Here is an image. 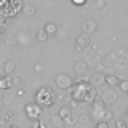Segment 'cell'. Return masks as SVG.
<instances>
[{
	"mask_svg": "<svg viewBox=\"0 0 128 128\" xmlns=\"http://www.w3.org/2000/svg\"><path fill=\"white\" fill-rule=\"evenodd\" d=\"M72 93V99L75 102H93L96 101V88L93 85H90V82L85 77L77 78V82L72 83V86L69 88Z\"/></svg>",
	"mask_w": 128,
	"mask_h": 128,
	"instance_id": "6da1fadb",
	"label": "cell"
},
{
	"mask_svg": "<svg viewBox=\"0 0 128 128\" xmlns=\"http://www.w3.org/2000/svg\"><path fill=\"white\" fill-rule=\"evenodd\" d=\"M21 10V0H0V16H3V18H13Z\"/></svg>",
	"mask_w": 128,
	"mask_h": 128,
	"instance_id": "7a4b0ae2",
	"label": "cell"
},
{
	"mask_svg": "<svg viewBox=\"0 0 128 128\" xmlns=\"http://www.w3.org/2000/svg\"><path fill=\"white\" fill-rule=\"evenodd\" d=\"M54 101H56L54 91L51 90L50 86H42L37 93H35V102H37L40 107H50V106L54 104Z\"/></svg>",
	"mask_w": 128,
	"mask_h": 128,
	"instance_id": "3957f363",
	"label": "cell"
},
{
	"mask_svg": "<svg viewBox=\"0 0 128 128\" xmlns=\"http://www.w3.org/2000/svg\"><path fill=\"white\" fill-rule=\"evenodd\" d=\"M24 112H26V115H27L30 120H38L40 115H42V107H40L35 101H32V102H27V104H26Z\"/></svg>",
	"mask_w": 128,
	"mask_h": 128,
	"instance_id": "277c9868",
	"label": "cell"
},
{
	"mask_svg": "<svg viewBox=\"0 0 128 128\" xmlns=\"http://www.w3.org/2000/svg\"><path fill=\"white\" fill-rule=\"evenodd\" d=\"M56 85H58V88H61V90H69L72 86V78L66 74H59L56 77Z\"/></svg>",
	"mask_w": 128,
	"mask_h": 128,
	"instance_id": "5b68a950",
	"label": "cell"
},
{
	"mask_svg": "<svg viewBox=\"0 0 128 128\" xmlns=\"http://www.w3.org/2000/svg\"><path fill=\"white\" fill-rule=\"evenodd\" d=\"M91 45V38H90V35H86V34H82V35H78L77 40H75V48L77 50H86L88 46Z\"/></svg>",
	"mask_w": 128,
	"mask_h": 128,
	"instance_id": "8992f818",
	"label": "cell"
},
{
	"mask_svg": "<svg viewBox=\"0 0 128 128\" xmlns=\"http://www.w3.org/2000/svg\"><path fill=\"white\" fill-rule=\"evenodd\" d=\"M106 104H102L101 101H93V107H91V112H93L94 117L98 118H104V114H106Z\"/></svg>",
	"mask_w": 128,
	"mask_h": 128,
	"instance_id": "52a82bcc",
	"label": "cell"
},
{
	"mask_svg": "<svg viewBox=\"0 0 128 128\" xmlns=\"http://www.w3.org/2000/svg\"><path fill=\"white\" fill-rule=\"evenodd\" d=\"M115 101H117V94H115V91H112V90L102 91V96H101V102L102 104H114Z\"/></svg>",
	"mask_w": 128,
	"mask_h": 128,
	"instance_id": "ba28073f",
	"label": "cell"
},
{
	"mask_svg": "<svg viewBox=\"0 0 128 128\" xmlns=\"http://www.w3.org/2000/svg\"><path fill=\"white\" fill-rule=\"evenodd\" d=\"M82 30H83V34L90 35L91 32H94V30H96V22L93 21V19H88V21H85V22H83V26H82Z\"/></svg>",
	"mask_w": 128,
	"mask_h": 128,
	"instance_id": "9c48e42d",
	"label": "cell"
},
{
	"mask_svg": "<svg viewBox=\"0 0 128 128\" xmlns=\"http://www.w3.org/2000/svg\"><path fill=\"white\" fill-rule=\"evenodd\" d=\"M75 122H77L78 125H83V126H86V125H90V122H91V117H90V114H86V112H82V114H78V115H77Z\"/></svg>",
	"mask_w": 128,
	"mask_h": 128,
	"instance_id": "30bf717a",
	"label": "cell"
},
{
	"mask_svg": "<svg viewBox=\"0 0 128 128\" xmlns=\"http://www.w3.org/2000/svg\"><path fill=\"white\" fill-rule=\"evenodd\" d=\"M13 86V80H11V77H8V75H5V77H0V90H8V88Z\"/></svg>",
	"mask_w": 128,
	"mask_h": 128,
	"instance_id": "8fae6325",
	"label": "cell"
},
{
	"mask_svg": "<svg viewBox=\"0 0 128 128\" xmlns=\"http://www.w3.org/2000/svg\"><path fill=\"white\" fill-rule=\"evenodd\" d=\"M104 82H106L109 86H117L120 78L117 77V75H106V77H104Z\"/></svg>",
	"mask_w": 128,
	"mask_h": 128,
	"instance_id": "7c38bea8",
	"label": "cell"
},
{
	"mask_svg": "<svg viewBox=\"0 0 128 128\" xmlns=\"http://www.w3.org/2000/svg\"><path fill=\"white\" fill-rule=\"evenodd\" d=\"M69 115H72V109H70V107H67V106L66 107H61L59 112H58V117L62 118V122H64V118H67Z\"/></svg>",
	"mask_w": 128,
	"mask_h": 128,
	"instance_id": "4fadbf2b",
	"label": "cell"
},
{
	"mask_svg": "<svg viewBox=\"0 0 128 128\" xmlns=\"http://www.w3.org/2000/svg\"><path fill=\"white\" fill-rule=\"evenodd\" d=\"M16 42L19 43V45H27L29 43V34H24V32H19L18 35H16Z\"/></svg>",
	"mask_w": 128,
	"mask_h": 128,
	"instance_id": "5bb4252c",
	"label": "cell"
},
{
	"mask_svg": "<svg viewBox=\"0 0 128 128\" xmlns=\"http://www.w3.org/2000/svg\"><path fill=\"white\" fill-rule=\"evenodd\" d=\"M43 30H45L46 34L50 35V34H56L58 27H56V24H54V22H46V24H45V27H43Z\"/></svg>",
	"mask_w": 128,
	"mask_h": 128,
	"instance_id": "9a60e30c",
	"label": "cell"
},
{
	"mask_svg": "<svg viewBox=\"0 0 128 128\" xmlns=\"http://www.w3.org/2000/svg\"><path fill=\"white\" fill-rule=\"evenodd\" d=\"M3 70H5V74H11V72L14 70V62L11 61V59H8V61L5 62V66H3Z\"/></svg>",
	"mask_w": 128,
	"mask_h": 128,
	"instance_id": "2e32d148",
	"label": "cell"
},
{
	"mask_svg": "<svg viewBox=\"0 0 128 128\" xmlns=\"http://www.w3.org/2000/svg\"><path fill=\"white\" fill-rule=\"evenodd\" d=\"M22 11H24V14L32 16V14H35L37 8H35V5H26V6H22Z\"/></svg>",
	"mask_w": 128,
	"mask_h": 128,
	"instance_id": "e0dca14e",
	"label": "cell"
},
{
	"mask_svg": "<svg viewBox=\"0 0 128 128\" xmlns=\"http://www.w3.org/2000/svg\"><path fill=\"white\" fill-rule=\"evenodd\" d=\"M11 117H13L11 112H2V115H0V123H10Z\"/></svg>",
	"mask_w": 128,
	"mask_h": 128,
	"instance_id": "ac0fdd59",
	"label": "cell"
},
{
	"mask_svg": "<svg viewBox=\"0 0 128 128\" xmlns=\"http://www.w3.org/2000/svg\"><path fill=\"white\" fill-rule=\"evenodd\" d=\"M104 82V77H102V75H99V74H96L94 75V77L93 78H91V85H93L94 88L96 86H98V85H101V83Z\"/></svg>",
	"mask_w": 128,
	"mask_h": 128,
	"instance_id": "d6986e66",
	"label": "cell"
},
{
	"mask_svg": "<svg viewBox=\"0 0 128 128\" xmlns=\"http://www.w3.org/2000/svg\"><path fill=\"white\" fill-rule=\"evenodd\" d=\"M75 72H78V74H83V72L86 70V64L85 62H82V61H78V62H75Z\"/></svg>",
	"mask_w": 128,
	"mask_h": 128,
	"instance_id": "ffe728a7",
	"label": "cell"
},
{
	"mask_svg": "<svg viewBox=\"0 0 128 128\" xmlns=\"http://www.w3.org/2000/svg\"><path fill=\"white\" fill-rule=\"evenodd\" d=\"M48 37H50V35H48V34H46V32L43 30V29L37 32V38H38V42H46Z\"/></svg>",
	"mask_w": 128,
	"mask_h": 128,
	"instance_id": "44dd1931",
	"label": "cell"
},
{
	"mask_svg": "<svg viewBox=\"0 0 128 128\" xmlns=\"http://www.w3.org/2000/svg\"><path fill=\"white\" fill-rule=\"evenodd\" d=\"M30 128H46V125L42 123L38 118V120H30Z\"/></svg>",
	"mask_w": 128,
	"mask_h": 128,
	"instance_id": "7402d4cb",
	"label": "cell"
},
{
	"mask_svg": "<svg viewBox=\"0 0 128 128\" xmlns=\"http://www.w3.org/2000/svg\"><path fill=\"white\" fill-rule=\"evenodd\" d=\"M118 86H120V90H122L123 93H126V91H128V80H125V78L120 80V82H118Z\"/></svg>",
	"mask_w": 128,
	"mask_h": 128,
	"instance_id": "603a6c76",
	"label": "cell"
},
{
	"mask_svg": "<svg viewBox=\"0 0 128 128\" xmlns=\"http://www.w3.org/2000/svg\"><path fill=\"white\" fill-rule=\"evenodd\" d=\"M106 6V2L104 0H94V8H98V10H101V8Z\"/></svg>",
	"mask_w": 128,
	"mask_h": 128,
	"instance_id": "cb8c5ba5",
	"label": "cell"
},
{
	"mask_svg": "<svg viewBox=\"0 0 128 128\" xmlns=\"http://www.w3.org/2000/svg\"><path fill=\"white\" fill-rule=\"evenodd\" d=\"M96 128H109V123L104 122V120H99V122L96 123Z\"/></svg>",
	"mask_w": 128,
	"mask_h": 128,
	"instance_id": "d4e9b609",
	"label": "cell"
},
{
	"mask_svg": "<svg viewBox=\"0 0 128 128\" xmlns=\"http://www.w3.org/2000/svg\"><path fill=\"white\" fill-rule=\"evenodd\" d=\"M53 123H54V125H56V126H62V125H64V122H62V118H59V117H58V115H56V117L53 118Z\"/></svg>",
	"mask_w": 128,
	"mask_h": 128,
	"instance_id": "484cf974",
	"label": "cell"
},
{
	"mask_svg": "<svg viewBox=\"0 0 128 128\" xmlns=\"http://www.w3.org/2000/svg\"><path fill=\"white\" fill-rule=\"evenodd\" d=\"M64 123H67V125H72V123H75V117H74V115H69L67 118H64Z\"/></svg>",
	"mask_w": 128,
	"mask_h": 128,
	"instance_id": "4316f807",
	"label": "cell"
},
{
	"mask_svg": "<svg viewBox=\"0 0 128 128\" xmlns=\"http://www.w3.org/2000/svg\"><path fill=\"white\" fill-rule=\"evenodd\" d=\"M117 128H126V122H125V118L117 120Z\"/></svg>",
	"mask_w": 128,
	"mask_h": 128,
	"instance_id": "83f0119b",
	"label": "cell"
},
{
	"mask_svg": "<svg viewBox=\"0 0 128 128\" xmlns=\"http://www.w3.org/2000/svg\"><path fill=\"white\" fill-rule=\"evenodd\" d=\"M72 3H74V5H77V6H83L86 3V0H70Z\"/></svg>",
	"mask_w": 128,
	"mask_h": 128,
	"instance_id": "f1b7e54d",
	"label": "cell"
},
{
	"mask_svg": "<svg viewBox=\"0 0 128 128\" xmlns=\"http://www.w3.org/2000/svg\"><path fill=\"white\" fill-rule=\"evenodd\" d=\"M11 80H13V83H16V85H22V77L21 75H18V77H14Z\"/></svg>",
	"mask_w": 128,
	"mask_h": 128,
	"instance_id": "f546056e",
	"label": "cell"
},
{
	"mask_svg": "<svg viewBox=\"0 0 128 128\" xmlns=\"http://www.w3.org/2000/svg\"><path fill=\"white\" fill-rule=\"evenodd\" d=\"M34 70H35V72H42V70H43V66H42V64H38V62H37V64L34 66Z\"/></svg>",
	"mask_w": 128,
	"mask_h": 128,
	"instance_id": "4dcf8cb0",
	"label": "cell"
},
{
	"mask_svg": "<svg viewBox=\"0 0 128 128\" xmlns=\"http://www.w3.org/2000/svg\"><path fill=\"white\" fill-rule=\"evenodd\" d=\"M8 128H21L19 125H13V123H8Z\"/></svg>",
	"mask_w": 128,
	"mask_h": 128,
	"instance_id": "1f68e13d",
	"label": "cell"
}]
</instances>
